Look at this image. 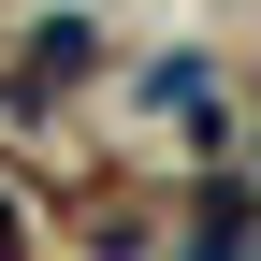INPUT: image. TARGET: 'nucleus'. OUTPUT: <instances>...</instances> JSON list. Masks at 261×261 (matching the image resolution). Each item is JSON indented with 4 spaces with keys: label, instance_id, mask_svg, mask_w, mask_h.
I'll list each match as a JSON object with an SVG mask.
<instances>
[{
    "label": "nucleus",
    "instance_id": "obj_1",
    "mask_svg": "<svg viewBox=\"0 0 261 261\" xmlns=\"http://www.w3.org/2000/svg\"><path fill=\"white\" fill-rule=\"evenodd\" d=\"M0 247H15V218H0Z\"/></svg>",
    "mask_w": 261,
    "mask_h": 261
}]
</instances>
